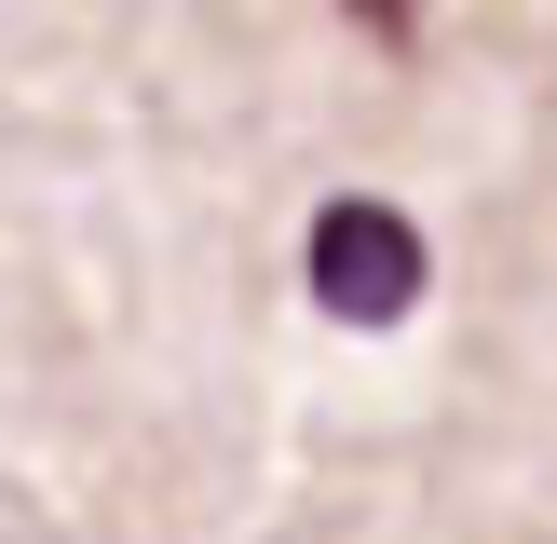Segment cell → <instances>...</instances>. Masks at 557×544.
I'll return each mask as SVG.
<instances>
[{
	"label": "cell",
	"mask_w": 557,
	"mask_h": 544,
	"mask_svg": "<svg viewBox=\"0 0 557 544\" xmlns=\"http://www.w3.org/2000/svg\"><path fill=\"white\" fill-rule=\"evenodd\" d=\"M313 299L341 326H395L408 299H422V232H408L395 205H368V190H341V205H313Z\"/></svg>",
	"instance_id": "1"
}]
</instances>
